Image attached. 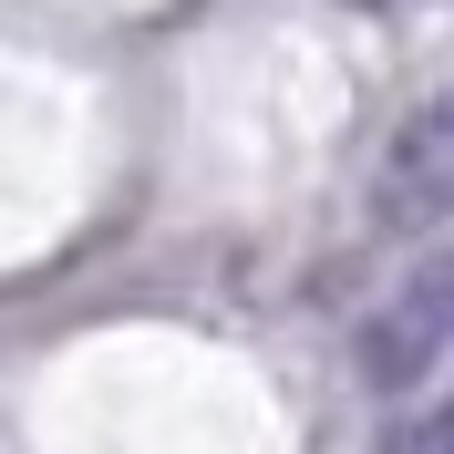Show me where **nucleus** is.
Listing matches in <instances>:
<instances>
[{
  "instance_id": "2",
  "label": "nucleus",
  "mask_w": 454,
  "mask_h": 454,
  "mask_svg": "<svg viewBox=\"0 0 454 454\" xmlns=\"http://www.w3.org/2000/svg\"><path fill=\"white\" fill-rule=\"evenodd\" d=\"M454 114L444 104H424L413 124H403V145H393V176H382V217L393 227H434L444 217V155H454Z\"/></svg>"
},
{
  "instance_id": "3",
  "label": "nucleus",
  "mask_w": 454,
  "mask_h": 454,
  "mask_svg": "<svg viewBox=\"0 0 454 454\" xmlns=\"http://www.w3.org/2000/svg\"><path fill=\"white\" fill-rule=\"evenodd\" d=\"M393 454H444V424H413V434H403Z\"/></svg>"
},
{
  "instance_id": "1",
  "label": "nucleus",
  "mask_w": 454,
  "mask_h": 454,
  "mask_svg": "<svg viewBox=\"0 0 454 454\" xmlns=\"http://www.w3.org/2000/svg\"><path fill=\"white\" fill-rule=\"evenodd\" d=\"M444 331H454V269L424 258V269L372 310V331H362V382H372V393H424L434 362H444Z\"/></svg>"
}]
</instances>
